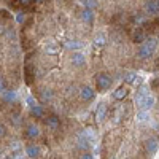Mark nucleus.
I'll use <instances>...</instances> for the list:
<instances>
[{
	"instance_id": "1",
	"label": "nucleus",
	"mask_w": 159,
	"mask_h": 159,
	"mask_svg": "<svg viewBox=\"0 0 159 159\" xmlns=\"http://www.w3.org/2000/svg\"><path fill=\"white\" fill-rule=\"evenodd\" d=\"M157 46V42H156V38H148V40H145V43L139 48V52H137V56L140 59H148L153 56V52Z\"/></svg>"
},
{
	"instance_id": "2",
	"label": "nucleus",
	"mask_w": 159,
	"mask_h": 159,
	"mask_svg": "<svg viewBox=\"0 0 159 159\" xmlns=\"http://www.w3.org/2000/svg\"><path fill=\"white\" fill-rule=\"evenodd\" d=\"M96 83H97V88L105 91V89H108L111 86V78L107 75V73H99L96 76Z\"/></svg>"
},
{
	"instance_id": "3",
	"label": "nucleus",
	"mask_w": 159,
	"mask_h": 159,
	"mask_svg": "<svg viewBox=\"0 0 159 159\" xmlns=\"http://www.w3.org/2000/svg\"><path fill=\"white\" fill-rule=\"evenodd\" d=\"M145 11H147L148 15H159V2L157 0H150V2H147Z\"/></svg>"
},
{
	"instance_id": "4",
	"label": "nucleus",
	"mask_w": 159,
	"mask_h": 159,
	"mask_svg": "<svg viewBox=\"0 0 159 159\" xmlns=\"http://www.w3.org/2000/svg\"><path fill=\"white\" fill-rule=\"evenodd\" d=\"M84 62H86V57H84V54H81V52H75V54L72 56L73 67H81V65H84Z\"/></svg>"
},
{
	"instance_id": "5",
	"label": "nucleus",
	"mask_w": 159,
	"mask_h": 159,
	"mask_svg": "<svg viewBox=\"0 0 159 159\" xmlns=\"http://www.w3.org/2000/svg\"><path fill=\"white\" fill-rule=\"evenodd\" d=\"M46 126H48V127H51L52 130L59 129V126H61V121H59V118H57V116H49V118L46 119Z\"/></svg>"
},
{
	"instance_id": "6",
	"label": "nucleus",
	"mask_w": 159,
	"mask_h": 159,
	"mask_svg": "<svg viewBox=\"0 0 159 159\" xmlns=\"http://www.w3.org/2000/svg\"><path fill=\"white\" fill-rule=\"evenodd\" d=\"M96 116H97V121H103L105 116H107V105H105V103H100L99 107H97Z\"/></svg>"
},
{
	"instance_id": "7",
	"label": "nucleus",
	"mask_w": 159,
	"mask_h": 159,
	"mask_svg": "<svg viewBox=\"0 0 159 159\" xmlns=\"http://www.w3.org/2000/svg\"><path fill=\"white\" fill-rule=\"evenodd\" d=\"M25 134H27L29 139H37V137L40 135V129H38L37 126L30 124V126H27V130H25Z\"/></svg>"
},
{
	"instance_id": "8",
	"label": "nucleus",
	"mask_w": 159,
	"mask_h": 159,
	"mask_svg": "<svg viewBox=\"0 0 159 159\" xmlns=\"http://www.w3.org/2000/svg\"><path fill=\"white\" fill-rule=\"evenodd\" d=\"M157 147H159V143H157L156 139H150L147 143H145V148H147L148 153H154V151L157 150Z\"/></svg>"
},
{
	"instance_id": "9",
	"label": "nucleus",
	"mask_w": 159,
	"mask_h": 159,
	"mask_svg": "<svg viewBox=\"0 0 159 159\" xmlns=\"http://www.w3.org/2000/svg\"><path fill=\"white\" fill-rule=\"evenodd\" d=\"M126 96H127V89L126 88H118L115 92H113V97L116 99V100H123V99H126Z\"/></svg>"
},
{
	"instance_id": "10",
	"label": "nucleus",
	"mask_w": 159,
	"mask_h": 159,
	"mask_svg": "<svg viewBox=\"0 0 159 159\" xmlns=\"http://www.w3.org/2000/svg\"><path fill=\"white\" fill-rule=\"evenodd\" d=\"M81 19H83L84 22H92V19H94V13H92L91 8H84V10H83Z\"/></svg>"
},
{
	"instance_id": "11",
	"label": "nucleus",
	"mask_w": 159,
	"mask_h": 159,
	"mask_svg": "<svg viewBox=\"0 0 159 159\" xmlns=\"http://www.w3.org/2000/svg\"><path fill=\"white\" fill-rule=\"evenodd\" d=\"M25 154H27L29 157H38L40 156V148L35 147V145H30V147H27V150H25Z\"/></svg>"
},
{
	"instance_id": "12",
	"label": "nucleus",
	"mask_w": 159,
	"mask_h": 159,
	"mask_svg": "<svg viewBox=\"0 0 159 159\" xmlns=\"http://www.w3.org/2000/svg\"><path fill=\"white\" fill-rule=\"evenodd\" d=\"M64 45H65V48H69V49H81L83 48V43L76 42V40H67Z\"/></svg>"
},
{
	"instance_id": "13",
	"label": "nucleus",
	"mask_w": 159,
	"mask_h": 159,
	"mask_svg": "<svg viewBox=\"0 0 159 159\" xmlns=\"http://www.w3.org/2000/svg\"><path fill=\"white\" fill-rule=\"evenodd\" d=\"M81 97H83L84 100H91L92 97H94V91H92L91 88H88V86L81 88Z\"/></svg>"
},
{
	"instance_id": "14",
	"label": "nucleus",
	"mask_w": 159,
	"mask_h": 159,
	"mask_svg": "<svg viewBox=\"0 0 159 159\" xmlns=\"http://www.w3.org/2000/svg\"><path fill=\"white\" fill-rule=\"evenodd\" d=\"M153 103H154V99L148 94L147 97H145V100H143V103H142L140 108H142V110H150V108L153 107Z\"/></svg>"
},
{
	"instance_id": "15",
	"label": "nucleus",
	"mask_w": 159,
	"mask_h": 159,
	"mask_svg": "<svg viewBox=\"0 0 159 159\" xmlns=\"http://www.w3.org/2000/svg\"><path fill=\"white\" fill-rule=\"evenodd\" d=\"M137 80H139V76H137V73H134V72H129V73L124 75V81L129 83V84H134Z\"/></svg>"
},
{
	"instance_id": "16",
	"label": "nucleus",
	"mask_w": 159,
	"mask_h": 159,
	"mask_svg": "<svg viewBox=\"0 0 159 159\" xmlns=\"http://www.w3.org/2000/svg\"><path fill=\"white\" fill-rule=\"evenodd\" d=\"M148 118H150V113H148V110H143V111H140V113L137 115V123H145Z\"/></svg>"
},
{
	"instance_id": "17",
	"label": "nucleus",
	"mask_w": 159,
	"mask_h": 159,
	"mask_svg": "<svg viewBox=\"0 0 159 159\" xmlns=\"http://www.w3.org/2000/svg\"><path fill=\"white\" fill-rule=\"evenodd\" d=\"M30 111H32V115H35L37 118H42L43 116V108L40 107V105H35V107H30Z\"/></svg>"
},
{
	"instance_id": "18",
	"label": "nucleus",
	"mask_w": 159,
	"mask_h": 159,
	"mask_svg": "<svg viewBox=\"0 0 159 159\" xmlns=\"http://www.w3.org/2000/svg\"><path fill=\"white\" fill-rule=\"evenodd\" d=\"M3 99L7 100V102H13L16 99V92H13V91H5L3 92Z\"/></svg>"
},
{
	"instance_id": "19",
	"label": "nucleus",
	"mask_w": 159,
	"mask_h": 159,
	"mask_svg": "<svg viewBox=\"0 0 159 159\" xmlns=\"http://www.w3.org/2000/svg\"><path fill=\"white\" fill-rule=\"evenodd\" d=\"M105 42H107V40H105L103 35H97V37L94 38V45H96V46H103Z\"/></svg>"
},
{
	"instance_id": "20",
	"label": "nucleus",
	"mask_w": 159,
	"mask_h": 159,
	"mask_svg": "<svg viewBox=\"0 0 159 159\" xmlns=\"http://www.w3.org/2000/svg\"><path fill=\"white\" fill-rule=\"evenodd\" d=\"M148 94H142V92H139L137 94V97H135V103H137V107L140 108L142 107V103H143V100H145V97H147Z\"/></svg>"
},
{
	"instance_id": "21",
	"label": "nucleus",
	"mask_w": 159,
	"mask_h": 159,
	"mask_svg": "<svg viewBox=\"0 0 159 159\" xmlns=\"http://www.w3.org/2000/svg\"><path fill=\"white\" fill-rule=\"evenodd\" d=\"M97 5H99V3H97V0H84V7H86V8L94 10Z\"/></svg>"
},
{
	"instance_id": "22",
	"label": "nucleus",
	"mask_w": 159,
	"mask_h": 159,
	"mask_svg": "<svg viewBox=\"0 0 159 159\" xmlns=\"http://www.w3.org/2000/svg\"><path fill=\"white\" fill-rule=\"evenodd\" d=\"M25 78H27V83L32 81V69H30V65L25 69Z\"/></svg>"
},
{
	"instance_id": "23",
	"label": "nucleus",
	"mask_w": 159,
	"mask_h": 159,
	"mask_svg": "<svg viewBox=\"0 0 159 159\" xmlns=\"http://www.w3.org/2000/svg\"><path fill=\"white\" fill-rule=\"evenodd\" d=\"M143 38H145V35H143L142 32H137V34L134 35V40H135L137 43H142V42H143Z\"/></svg>"
},
{
	"instance_id": "24",
	"label": "nucleus",
	"mask_w": 159,
	"mask_h": 159,
	"mask_svg": "<svg viewBox=\"0 0 159 159\" xmlns=\"http://www.w3.org/2000/svg\"><path fill=\"white\" fill-rule=\"evenodd\" d=\"M16 21H18L19 24H22V22L25 21V15H24V13H18V16H16Z\"/></svg>"
},
{
	"instance_id": "25",
	"label": "nucleus",
	"mask_w": 159,
	"mask_h": 159,
	"mask_svg": "<svg viewBox=\"0 0 159 159\" xmlns=\"http://www.w3.org/2000/svg\"><path fill=\"white\" fill-rule=\"evenodd\" d=\"M51 96H52V94H51L49 91H43V92H42V97H43V100H49V99H51Z\"/></svg>"
},
{
	"instance_id": "26",
	"label": "nucleus",
	"mask_w": 159,
	"mask_h": 159,
	"mask_svg": "<svg viewBox=\"0 0 159 159\" xmlns=\"http://www.w3.org/2000/svg\"><path fill=\"white\" fill-rule=\"evenodd\" d=\"M27 103H29V107H35V105H38L34 97H27Z\"/></svg>"
},
{
	"instance_id": "27",
	"label": "nucleus",
	"mask_w": 159,
	"mask_h": 159,
	"mask_svg": "<svg viewBox=\"0 0 159 159\" xmlns=\"http://www.w3.org/2000/svg\"><path fill=\"white\" fill-rule=\"evenodd\" d=\"M5 134H7V130H5V127H3L2 124H0V137H3Z\"/></svg>"
},
{
	"instance_id": "28",
	"label": "nucleus",
	"mask_w": 159,
	"mask_h": 159,
	"mask_svg": "<svg viewBox=\"0 0 159 159\" xmlns=\"http://www.w3.org/2000/svg\"><path fill=\"white\" fill-rule=\"evenodd\" d=\"M143 21H145V16H142V15L139 18H135V22H143Z\"/></svg>"
},
{
	"instance_id": "29",
	"label": "nucleus",
	"mask_w": 159,
	"mask_h": 159,
	"mask_svg": "<svg viewBox=\"0 0 159 159\" xmlns=\"http://www.w3.org/2000/svg\"><path fill=\"white\" fill-rule=\"evenodd\" d=\"M5 89V83H3V80L0 78V91H3Z\"/></svg>"
},
{
	"instance_id": "30",
	"label": "nucleus",
	"mask_w": 159,
	"mask_h": 159,
	"mask_svg": "<svg viewBox=\"0 0 159 159\" xmlns=\"http://www.w3.org/2000/svg\"><path fill=\"white\" fill-rule=\"evenodd\" d=\"M19 3H22V5H29V3H30V0H19Z\"/></svg>"
},
{
	"instance_id": "31",
	"label": "nucleus",
	"mask_w": 159,
	"mask_h": 159,
	"mask_svg": "<svg viewBox=\"0 0 159 159\" xmlns=\"http://www.w3.org/2000/svg\"><path fill=\"white\" fill-rule=\"evenodd\" d=\"M34 2H35V3H43L45 0H34Z\"/></svg>"
},
{
	"instance_id": "32",
	"label": "nucleus",
	"mask_w": 159,
	"mask_h": 159,
	"mask_svg": "<svg viewBox=\"0 0 159 159\" xmlns=\"http://www.w3.org/2000/svg\"><path fill=\"white\" fill-rule=\"evenodd\" d=\"M78 2H83V3H84V0H78Z\"/></svg>"
},
{
	"instance_id": "33",
	"label": "nucleus",
	"mask_w": 159,
	"mask_h": 159,
	"mask_svg": "<svg viewBox=\"0 0 159 159\" xmlns=\"http://www.w3.org/2000/svg\"><path fill=\"white\" fill-rule=\"evenodd\" d=\"M157 2H159V0H157Z\"/></svg>"
}]
</instances>
